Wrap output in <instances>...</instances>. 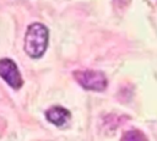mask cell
Masks as SVG:
<instances>
[{"instance_id":"6da1fadb","label":"cell","mask_w":157,"mask_h":141,"mask_svg":"<svg viewBox=\"0 0 157 141\" xmlns=\"http://www.w3.org/2000/svg\"><path fill=\"white\" fill-rule=\"evenodd\" d=\"M49 31L42 23H32L28 26L25 36V51L33 59L40 58L48 47Z\"/></svg>"},{"instance_id":"7a4b0ae2","label":"cell","mask_w":157,"mask_h":141,"mask_svg":"<svg viewBox=\"0 0 157 141\" xmlns=\"http://www.w3.org/2000/svg\"><path fill=\"white\" fill-rule=\"evenodd\" d=\"M74 76L76 81L86 90L91 91H103L107 87V78L103 72L96 70H82L75 71Z\"/></svg>"},{"instance_id":"3957f363","label":"cell","mask_w":157,"mask_h":141,"mask_svg":"<svg viewBox=\"0 0 157 141\" xmlns=\"http://www.w3.org/2000/svg\"><path fill=\"white\" fill-rule=\"evenodd\" d=\"M0 76L12 88H20L22 86L21 74L17 69V65L11 59L5 58L0 60Z\"/></svg>"},{"instance_id":"277c9868","label":"cell","mask_w":157,"mask_h":141,"mask_svg":"<svg viewBox=\"0 0 157 141\" xmlns=\"http://www.w3.org/2000/svg\"><path fill=\"white\" fill-rule=\"evenodd\" d=\"M45 116L47 119L56 125V126H63L69 119H70V112L63 107H52L49 110L45 112Z\"/></svg>"},{"instance_id":"5b68a950","label":"cell","mask_w":157,"mask_h":141,"mask_svg":"<svg viewBox=\"0 0 157 141\" xmlns=\"http://www.w3.org/2000/svg\"><path fill=\"white\" fill-rule=\"evenodd\" d=\"M120 141H146V139H145V136L140 131L131 130V131L125 132Z\"/></svg>"}]
</instances>
